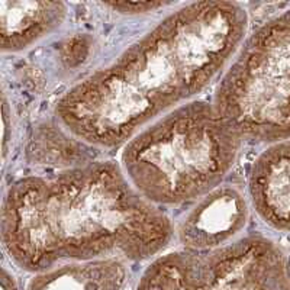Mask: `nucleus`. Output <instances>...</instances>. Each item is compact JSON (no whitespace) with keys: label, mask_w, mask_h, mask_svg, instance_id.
Segmentation results:
<instances>
[{"label":"nucleus","mask_w":290,"mask_h":290,"mask_svg":"<svg viewBox=\"0 0 290 290\" xmlns=\"http://www.w3.org/2000/svg\"><path fill=\"white\" fill-rule=\"evenodd\" d=\"M212 103L242 139L290 134V13L247 41L219 78Z\"/></svg>","instance_id":"obj_4"},{"label":"nucleus","mask_w":290,"mask_h":290,"mask_svg":"<svg viewBox=\"0 0 290 290\" xmlns=\"http://www.w3.org/2000/svg\"><path fill=\"white\" fill-rule=\"evenodd\" d=\"M68 13L62 2H0L2 52H22L57 31Z\"/></svg>","instance_id":"obj_8"},{"label":"nucleus","mask_w":290,"mask_h":290,"mask_svg":"<svg viewBox=\"0 0 290 290\" xmlns=\"http://www.w3.org/2000/svg\"><path fill=\"white\" fill-rule=\"evenodd\" d=\"M136 290H290L280 252L242 238L209 251L178 250L151 260Z\"/></svg>","instance_id":"obj_5"},{"label":"nucleus","mask_w":290,"mask_h":290,"mask_svg":"<svg viewBox=\"0 0 290 290\" xmlns=\"http://www.w3.org/2000/svg\"><path fill=\"white\" fill-rule=\"evenodd\" d=\"M245 28L247 15L235 3L184 5L67 90L55 105V118L84 144L121 148L221 78Z\"/></svg>","instance_id":"obj_1"},{"label":"nucleus","mask_w":290,"mask_h":290,"mask_svg":"<svg viewBox=\"0 0 290 290\" xmlns=\"http://www.w3.org/2000/svg\"><path fill=\"white\" fill-rule=\"evenodd\" d=\"M0 231L10 261L38 274L71 263L154 260L173 241L174 222L139 195L121 164L91 161L13 180Z\"/></svg>","instance_id":"obj_2"},{"label":"nucleus","mask_w":290,"mask_h":290,"mask_svg":"<svg viewBox=\"0 0 290 290\" xmlns=\"http://www.w3.org/2000/svg\"><path fill=\"white\" fill-rule=\"evenodd\" d=\"M2 290H21L15 274L6 267H2Z\"/></svg>","instance_id":"obj_11"},{"label":"nucleus","mask_w":290,"mask_h":290,"mask_svg":"<svg viewBox=\"0 0 290 290\" xmlns=\"http://www.w3.org/2000/svg\"><path fill=\"white\" fill-rule=\"evenodd\" d=\"M193 203L174 223V237L183 250L209 251L231 244L245 223V202L231 186H219Z\"/></svg>","instance_id":"obj_6"},{"label":"nucleus","mask_w":290,"mask_h":290,"mask_svg":"<svg viewBox=\"0 0 290 290\" xmlns=\"http://www.w3.org/2000/svg\"><path fill=\"white\" fill-rule=\"evenodd\" d=\"M241 141L212 102L191 100L136 132L122 147L119 164L148 202L180 206L221 186Z\"/></svg>","instance_id":"obj_3"},{"label":"nucleus","mask_w":290,"mask_h":290,"mask_svg":"<svg viewBox=\"0 0 290 290\" xmlns=\"http://www.w3.org/2000/svg\"><path fill=\"white\" fill-rule=\"evenodd\" d=\"M105 9H110L119 15H128V16H136V15H145L149 12H157L158 9H164L170 6V3L164 2H128V3H105L102 5Z\"/></svg>","instance_id":"obj_10"},{"label":"nucleus","mask_w":290,"mask_h":290,"mask_svg":"<svg viewBox=\"0 0 290 290\" xmlns=\"http://www.w3.org/2000/svg\"><path fill=\"white\" fill-rule=\"evenodd\" d=\"M250 193L268 223L290 228V144L267 151L252 164Z\"/></svg>","instance_id":"obj_7"},{"label":"nucleus","mask_w":290,"mask_h":290,"mask_svg":"<svg viewBox=\"0 0 290 290\" xmlns=\"http://www.w3.org/2000/svg\"><path fill=\"white\" fill-rule=\"evenodd\" d=\"M128 281V263L112 258L64 264L34 274L26 290H125Z\"/></svg>","instance_id":"obj_9"}]
</instances>
